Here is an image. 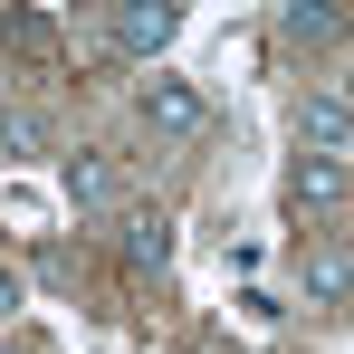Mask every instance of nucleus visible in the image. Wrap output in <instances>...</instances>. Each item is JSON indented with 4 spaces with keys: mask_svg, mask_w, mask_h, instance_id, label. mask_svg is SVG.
Returning <instances> with one entry per match:
<instances>
[{
    "mask_svg": "<svg viewBox=\"0 0 354 354\" xmlns=\"http://www.w3.org/2000/svg\"><path fill=\"white\" fill-rule=\"evenodd\" d=\"M288 201H297V211H335V201H354V173H345V163H326V153H297Z\"/></svg>",
    "mask_w": 354,
    "mask_h": 354,
    "instance_id": "nucleus-2",
    "label": "nucleus"
},
{
    "mask_svg": "<svg viewBox=\"0 0 354 354\" xmlns=\"http://www.w3.org/2000/svg\"><path fill=\"white\" fill-rule=\"evenodd\" d=\"M67 201L77 211H115V163L106 153H67Z\"/></svg>",
    "mask_w": 354,
    "mask_h": 354,
    "instance_id": "nucleus-3",
    "label": "nucleus"
},
{
    "mask_svg": "<svg viewBox=\"0 0 354 354\" xmlns=\"http://www.w3.org/2000/svg\"><path fill=\"white\" fill-rule=\"evenodd\" d=\"M278 29H288L297 48H326V39H335V10H316V0H288V19H278Z\"/></svg>",
    "mask_w": 354,
    "mask_h": 354,
    "instance_id": "nucleus-7",
    "label": "nucleus"
},
{
    "mask_svg": "<svg viewBox=\"0 0 354 354\" xmlns=\"http://www.w3.org/2000/svg\"><path fill=\"white\" fill-rule=\"evenodd\" d=\"M0 144H10V153H39V144H48V124L29 115V106H10V115H0Z\"/></svg>",
    "mask_w": 354,
    "mask_h": 354,
    "instance_id": "nucleus-9",
    "label": "nucleus"
},
{
    "mask_svg": "<svg viewBox=\"0 0 354 354\" xmlns=\"http://www.w3.org/2000/svg\"><path fill=\"white\" fill-rule=\"evenodd\" d=\"M306 288H316V297H345L354 288V259H345V249H316V259H306Z\"/></svg>",
    "mask_w": 354,
    "mask_h": 354,
    "instance_id": "nucleus-8",
    "label": "nucleus"
},
{
    "mask_svg": "<svg viewBox=\"0 0 354 354\" xmlns=\"http://www.w3.org/2000/svg\"><path fill=\"white\" fill-rule=\"evenodd\" d=\"M345 106H354V96H345Z\"/></svg>",
    "mask_w": 354,
    "mask_h": 354,
    "instance_id": "nucleus-12",
    "label": "nucleus"
},
{
    "mask_svg": "<svg viewBox=\"0 0 354 354\" xmlns=\"http://www.w3.org/2000/svg\"><path fill=\"white\" fill-rule=\"evenodd\" d=\"M144 124H153L163 144H201V134H211V106H201L182 77H153V86H144Z\"/></svg>",
    "mask_w": 354,
    "mask_h": 354,
    "instance_id": "nucleus-1",
    "label": "nucleus"
},
{
    "mask_svg": "<svg viewBox=\"0 0 354 354\" xmlns=\"http://www.w3.org/2000/svg\"><path fill=\"white\" fill-rule=\"evenodd\" d=\"M10 306H19V278H10V268H0V316H10Z\"/></svg>",
    "mask_w": 354,
    "mask_h": 354,
    "instance_id": "nucleus-11",
    "label": "nucleus"
},
{
    "mask_svg": "<svg viewBox=\"0 0 354 354\" xmlns=\"http://www.w3.org/2000/svg\"><path fill=\"white\" fill-rule=\"evenodd\" d=\"M124 259H134V268H163V259H173V221H163V211H134V221H124Z\"/></svg>",
    "mask_w": 354,
    "mask_h": 354,
    "instance_id": "nucleus-5",
    "label": "nucleus"
},
{
    "mask_svg": "<svg viewBox=\"0 0 354 354\" xmlns=\"http://www.w3.org/2000/svg\"><path fill=\"white\" fill-rule=\"evenodd\" d=\"M345 134H354V106H345V96H306V106H297V144L326 153V144H345Z\"/></svg>",
    "mask_w": 354,
    "mask_h": 354,
    "instance_id": "nucleus-4",
    "label": "nucleus"
},
{
    "mask_svg": "<svg viewBox=\"0 0 354 354\" xmlns=\"http://www.w3.org/2000/svg\"><path fill=\"white\" fill-rule=\"evenodd\" d=\"M48 39H58V19H39V10H19V19H10V48H48Z\"/></svg>",
    "mask_w": 354,
    "mask_h": 354,
    "instance_id": "nucleus-10",
    "label": "nucleus"
},
{
    "mask_svg": "<svg viewBox=\"0 0 354 354\" xmlns=\"http://www.w3.org/2000/svg\"><path fill=\"white\" fill-rule=\"evenodd\" d=\"M163 39H173V10H124V19H115V48H124V58H153Z\"/></svg>",
    "mask_w": 354,
    "mask_h": 354,
    "instance_id": "nucleus-6",
    "label": "nucleus"
}]
</instances>
